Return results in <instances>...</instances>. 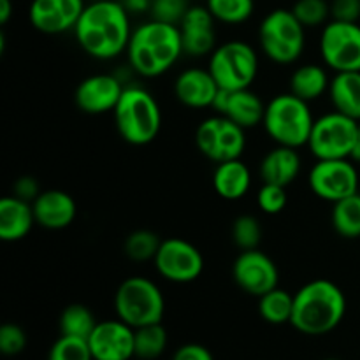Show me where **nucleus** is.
<instances>
[{
    "label": "nucleus",
    "mask_w": 360,
    "mask_h": 360,
    "mask_svg": "<svg viewBox=\"0 0 360 360\" xmlns=\"http://www.w3.org/2000/svg\"><path fill=\"white\" fill-rule=\"evenodd\" d=\"M287 186L273 185V183H264L262 188L257 193V204L260 211L266 214H278L287 206Z\"/></svg>",
    "instance_id": "nucleus-37"
},
{
    "label": "nucleus",
    "mask_w": 360,
    "mask_h": 360,
    "mask_svg": "<svg viewBox=\"0 0 360 360\" xmlns=\"http://www.w3.org/2000/svg\"><path fill=\"white\" fill-rule=\"evenodd\" d=\"M94 313L84 304H70L60 315V334L88 340L97 326Z\"/></svg>",
    "instance_id": "nucleus-30"
},
{
    "label": "nucleus",
    "mask_w": 360,
    "mask_h": 360,
    "mask_svg": "<svg viewBox=\"0 0 360 360\" xmlns=\"http://www.w3.org/2000/svg\"><path fill=\"white\" fill-rule=\"evenodd\" d=\"M207 69L224 90H246L257 79L259 56L248 42L229 41L211 53Z\"/></svg>",
    "instance_id": "nucleus-8"
},
{
    "label": "nucleus",
    "mask_w": 360,
    "mask_h": 360,
    "mask_svg": "<svg viewBox=\"0 0 360 360\" xmlns=\"http://www.w3.org/2000/svg\"><path fill=\"white\" fill-rule=\"evenodd\" d=\"M188 7L186 0H153L150 9L151 20L179 27Z\"/></svg>",
    "instance_id": "nucleus-36"
},
{
    "label": "nucleus",
    "mask_w": 360,
    "mask_h": 360,
    "mask_svg": "<svg viewBox=\"0 0 360 360\" xmlns=\"http://www.w3.org/2000/svg\"><path fill=\"white\" fill-rule=\"evenodd\" d=\"M259 313L262 320L273 326L290 323L294 313V295L276 287L259 297Z\"/></svg>",
    "instance_id": "nucleus-28"
},
{
    "label": "nucleus",
    "mask_w": 360,
    "mask_h": 360,
    "mask_svg": "<svg viewBox=\"0 0 360 360\" xmlns=\"http://www.w3.org/2000/svg\"><path fill=\"white\" fill-rule=\"evenodd\" d=\"M290 94L306 102H313L329 91L330 77L323 65L306 63L295 69L290 76Z\"/></svg>",
    "instance_id": "nucleus-26"
},
{
    "label": "nucleus",
    "mask_w": 360,
    "mask_h": 360,
    "mask_svg": "<svg viewBox=\"0 0 360 360\" xmlns=\"http://www.w3.org/2000/svg\"><path fill=\"white\" fill-rule=\"evenodd\" d=\"M232 278H234L236 285L246 294L260 297L278 287L280 271H278L274 260L264 252L257 248L245 250L234 260Z\"/></svg>",
    "instance_id": "nucleus-14"
},
{
    "label": "nucleus",
    "mask_w": 360,
    "mask_h": 360,
    "mask_svg": "<svg viewBox=\"0 0 360 360\" xmlns=\"http://www.w3.org/2000/svg\"><path fill=\"white\" fill-rule=\"evenodd\" d=\"M350 160L354 162V164H360V141L357 143V146L354 148V151H352Z\"/></svg>",
    "instance_id": "nucleus-44"
},
{
    "label": "nucleus",
    "mask_w": 360,
    "mask_h": 360,
    "mask_svg": "<svg viewBox=\"0 0 360 360\" xmlns=\"http://www.w3.org/2000/svg\"><path fill=\"white\" fill-rule=\"evenodd\" d=\"M155 269L172 283H192L202 274V253L181 238L164 239L153 259Z\"/></svg>",
    "instance_id": "nucleus-12"
},
{
    "label": "nucleus",
    "mask_w": 360,
    "mask_h": 360,
    "mask_svg": "<svg viewBox=\"0 0 360 360\" xmlns=\"http://www.w3.org/2000/svg\"><path fill=\"white\" fill-rule=\"evenodd\" d=\"M359 141H360V125H359Z\"/></svg>",
    "instance_id": "nucleus-45"
},
{
    "label": "nucleus",
    "mask_w": 360,
    "mask_h": 360,
    "mask_svg": "<svg viewBox=\"0 0 360 360\" xmlns=\"http://www.w3.org/2000/svg\"><path fill=\"white\" fill-rule=\"evenodd\" d=\"M330 20L359 23L360 0H330Z\"/></svg>",
    "instance_id": "nucleus-39"
},
{
    "label": "nucleus",
    "mask_w": 360,
    "mask_h": 360,
    "mask_svg": "<svg viewBox=\"0 0 360 360\" xmlns=\"http://www.w3.org/2000/svg\"><path fill=\"white\" fill-rule=\"evenodd\" d=\"M197 150L210 160L220 162L241 158L246 148L245 129L229 120L214 115L202 120L195 130Z\"/></svg>",
    "instance_id": "nucleus-10"
},
{
    "label": "nucleus",
    "mask_w": 360,
    "mask_h": 360,
    "mask_svg": "<svg viewBox=\"0 0 360 360\" xmlns=\"http://www.w3.org/2000/svg\"><path fill=\"white\" fill-rule=\"evenodd\" d=\"M112 115L122 139L134 146H146L153 143L160 132V105L157 98L143 86H125Z\"/></svg>",
    "instance_id": "nucleus-4"
},
{
    "label": "nucleus",
    "mask_w": 360,
    "mask_h": 360,
    "mask_svg": "<svg viewBox=\"0 0 360 360\" xmlns=\"http://www.w3.org/2000/svg\"><path fill=\"white\" fill-rule=\"evenodd\" d=\"M214 18L206 6H190L179 25L183 53L188 56H206L217 49Z\"/></svg>",
    "instance_id": "nucleus-18"
},
{
    "label": "nucleus",
    "mask_w": 360,
    "mask_h": 360,
    "mask_svg": "<svg viewBox=\"0 0 360 360\" xmlns=\"http://www.w3.org/2000/svg\"><path fill=\"white\" fill-rule=\"evenodd\" d=\"M218 90H220V86L214 81L210 69H199V67L183 70L176 77L174 83L176 98L183 105L192 109L211 108Z\"/></svg>",
    "instance_id": "nucleus-19"
},
{
    "label": "nucleus",
    "mask_w": 360,
    "mask_h": 360,
    "mask_svg": "<svg viewBox=\"0 0 360 360\" xmlns=\"http://www.w3.org/2000/svg\"><path fill=\"white\" fill-rule=\"evenodd\" d=\"M264 115H266V104L262 98L255 91L246 88V90L231 91L227 109L221 116H227L229 120L246 130L260 125L264 122Z\"/></svg>",
    "instance_id": "nucleus-24"
},
{
    "label": "nucleus",
    "mask_w": 360,
    "mask_h": 360,
    "mask_svg": "<svg viewBox=\"0 0 360 360\" xmlns=\"http://www.w3.org/2000/svg\"><path fill=\"white\" fill-rule=\"evenodd\" d=\"M313 123L315 118L309 109V102L295 97L290 91L276 95L266 104L262 125L267 136L280 146L295 150L308 146Z\"/></svg>",
    "instance_id": "nucleus-5"
},
{
    "label": "nucleus",
    "mask_w": 360,
    "mask_h": 360,
    "mask_svg": "<svg viewBox=\"0 0 360 360\" xmlns=\"http://www.w3.org/2000/svg\"><path fill=\"white\" fill-rule=\"evenodd\" d=\"M213 186L221 199L239 200L252 186V172L241 158L220 162L213 172Z\"/></svg>",
    "instance_id": "nucleus-23"
},
{
    "label": "nucleus",
    "mask_w": 360,
    "mask_h": 360,
    "mask_svg": "<svg viewBox=\"0 0 360 360\" xmlns=\"http://www.w3.org/2000/svg\"><path fill=\"white\" fill-rule=\"evenodd\" d=\"M48 360H94L88 340L74 336H60L53 343Z\"/></svg>",
    "instance_id": "nucleus-35"
},
{
    "label": "nucleus",
    "mask_w": 360,
    "mask_h": 360,
    "mask_svg": "<svg viewBox=\"0 0 360 360\" xmlns=\"http://www.w3.org/2000/svg\"><path fill=\"white\" fill-rule=\"evenodd\" d=\"M301 157L295 148L280 146L271 150L260 162L259 174L262 183H273V185L288 186L297 179L301 172Z\"/></svg>",
    "instance_id": "nucleus-22"
},
{
    "label": "nucleus",
    "mask_w": 360,
    "mask_h": 360,
    "mask_svg": "<svg viewBox=\"0 0 360 360\" xmlns=\"http://www.w3.org/2000/svg\"><path fill=\"white\" fill-rule=\"evenodd\" d=\"M118 2L129 11V14H141L150 13L153 0H118Z\"/></svg>",
    "instance_id": "nucleus-42"
},
{
    "label": "nucleus",
    "mask_w": 360,
    "mask_h": 360,
    "mask_svg": "<svg viewBox=\"0 0 360 360\" xmlns=\"http://www.w3.org/2000/svg\"><path fill=\"white\" fill-rule=\"evenodd\" d=\"M260 239H262V227L259 220L252 214H241L232 224V241L241 252L245 250L259 248Z\"/></svg>",
    "instance_id": "nucleus-34"
},
{
    "label": "nucleus",
    "mask_w": 360,
    "mask_h": 360,
    "mask_svg": "<svg viewBox=\"0 0 360 360\" xmlns=\"http://www.w3.org/2000/svg\"><path fill=\"white\" fill-rule=\"evenodd\" d=\"M329 97L336 111L360 122V70L336 72L330 79Z\"/></svg>",
    "instance_id": "nucleus-25"
},
{
    "label": "nucleus",
    "mask_w": 360,
    "mask_h": 360,
    "mask_svg": "<svg viewBox=\"0 0 360 360\" xmlns=\"http://www.w3.org/2000/svg\"><path fill=\"white\" fill-rule=\"evenodd\" d=\"M320 55L323 63L334 72L360 70V25L334 20L323 25Z\"/></svg>",
    "instance_id": "nucleus-11"
},
{
    "label": "nucleus",
    "mask_w": 360,
    "mask_h": 360,
    "mask_svg": "<svg viewBox=\"0 0 360 360\" xmlns=\"http://www.w3.org/2000/svg\"><path fill=\"white\" fill-rule=\"evenodd\" d=\"M13 0H0V23L6 25L13 16Z\"/></svg>",
    "instance_id": "nucleus-43"
},
{
    "label": "nucleus",
    "mask_w": 360,
    "mask_h": 360,
    "mask_svg": "<svg viewBox=\"0 0 360 360\" xmlns=\"http://www.w3.org/2000/svg\"><path fill=\"white\" fill-rule=\"evenodd\" d=\"M27 347V334L16 323H4L0 327V352L7 357L21 354Z\"/></svg>",
    "instance_id": "nucleus-38"
},
{
    "label": "nucleus",
    "mask_w": 360,
    "mask_h": 360,
    "mask_svg": "<svg viewBox=\"0 0 360 360\" xmlns=\"http://www.w3.org/2000/svg\"><path fill=\"white\" fill-rule=\"evenodd\" d=\"M94 360H130L136 357L134 329L123 320H104L88 338Z\"/></svg>",
    "instance_id": "nucleus-16"
},
{
    "label": "nucleus",
    "mask_w": 360,
    "mask_h": 360,
    "mask_svg": "<svg viewBox=\"0 0 360 360\" xmlns=\"http://www.w3.org/2000/svg\"><path fill=\"white\" fill-rule=\"evenodd\" d=\"M345 313L343 290L334 281L319 278L295 292L290 326L306 336H323L343 322Z\"/></svg>",
    "instance_id": "nucleus-3"
},
{
    "label": "nucleus",
    "mask_w": 360,
    "mask_h": 360,
    "mask_svg": "<svg viewBox=\"0 0 360 360\" xmlns=\"http://www.w3.org/2000/svg\"><path fill=\"white\" fill-rule=\"evenodd\" d=\"M333 227L341 238L357 239L360 238V193L338 200L330 213Z\"/></svg>",
    "instance_id": "nucleus-27"
},
{
    "label": "nucleus",
    "mask_w": 360,
    "mask_h": 360,
    "mask_svg": "<svg viewBox=\"0 0 360 360\" xmlns=\"http://www.w3.org/2000/svg\"><path fill=\"white\" fill-rule=\"evenodd\" d=\"M160 245L162 241L155 232L148 231V229H137L127 236L123 252L134 262H146V260L155 259Z\"/></svg>",
    "instance_id": "nucleus-32"
},
{
    "label": "nucleus",
    "mask_w": 360,
    "mask_h": 360,
    "mask_svg": "<svg viewBox=\"0 0 360 360\" xmlns=\"http://www.w3.org/2000/svg\"><path fill=\"white\" fill-rule=\"evenodd\" d=\"M84 7V0H32L28 18L32 27L42 34H65L74 30Z\"/></svg>",
    "instance_id": "nucleus-15"
},
{
    "label": "nucleus",
    "mask_w": 360,
    "mask_h": 360,
    "mask_svg": "<svg viewBox=\"0 0 360 360\" xmlns=\"http://www.w3.org/2000/svg\"><path fill=\"white\" fill-rule=\"evenodd\" d=\"M259 44L271 62L290 65L304 51L306 28L292 9H274L260 21Z\"/></svg>",
    "instance_id": "nucleus-6"
},
{
    "label": "nucleus",
    "mask_w": 360,
    "mask_h": 360,
    "mask_svg": "<svg viewBox=\"0 0 360 360\" xmlns=\"http://www.w3.org/2000/svg\"><path fill=\"white\" fill-rule=\"evenodd\" d=\"M35 221L49 231L69 227L77 213L76 200L63 190H44L32 202Z\"/></svg>",
    "instance_id": "nucleus-20"
},
{
    "label": "nucleus",
    "mask_w": 360,
    "mask_h": 360,
    "mask_svg": "<svg viewBox=\"0 0 360 360\" xmlns=\"http://www.w3.org/2000/svg\"><path fill=\"white\" fill-rule=\"evenodd\" d=\"M167 330L162 323H151V326L134 329V350H136L137 359H158L167 348Z\"/></svg>",
    "instance_id": "nucleus-29"
},
{
    "label": "nucleus",
    "mask_w": 360,
    "mask_h": 360,
    "mask_svg": "<svg viewBox=\"0 0 360 360\" xmlns=\"http://www.w3.org/2000/svg\"><path fill=\"white\" fill-rule=\"evenodd\" d=\"M35 221L32 202L7 195L0 200V239L6 243L27 238Z\"/></svg>",
    "instance_id": "nucleus-21"
},
{
    "label": "nucleus",
    "mask_w": 360,
    "mask_h": 360,
    "mask_svg": "<svg viewBox=\"0 0 360 360\" xmlns=\"http://www.w3.org/2000/svg\"><path fill=\"white\" fill-rule=\"evenodd\" d=\"M125 86L112 74L88 76L76 88V105L86 115H104L115 111Z\"/></svg>",
    "instance_id": "nucleus-17"
},
{
    "label": "nucleus",
    "mask_w": 360,
    "mask_h": 360,
    "mask_svg": "<svg viewBox=\"0 0 360 360\" xmlns=\"http://www.w3.org/2000/svg\"><path fill=\"white\" fill-rule=\"evenodd\" d=\"M74 37L91 58H116L127 51L132 37L129 11L118 0H95L86 4L74 27Z\"/></svg>",
    "instance_id": "nucleus-1"
},
{
    "label": "nucleus",
    "mask_w": 360,
    "mask_h": 360,
    "mask_svg": "<svg viewBox=\"0 0 360 360\" xmlns=\"http://www.w3.org/2000/svg\"><path fill=\"white\" fill-rule=\"evenodd\" d=\"M292 13L304 28H316L327 25L330 20V2L327 0H295Z\"/></svg>",
    "instance_id": "nucleus-33"
},
{
    "label": "nucleus",
    "mask_w": 360,
    "mask_h": 360,
    "mask_svg": "<svg viewBox=\"0 0 360 360\" xmlns=\"http://www.w3.org/2000/svg\"><path fill=\"white\" fill-rule=\"evenodd\" d=\"M41 193V186H39V181L32 176H21L14 181L13 185V195L18 197V199H23L27 202H34L35 199Z\"/></svg>",
    "instance_id": "nucleus-40"
},
{
    "label": "nucleus",
    "mask_w": 360,
    "mask_h": 360,
    "mask_svg": "<svg viewBox=\"0 0 360 360\" xmlns=\"http://www.w3.org/2000/svg\"><path fill=\"white\" fill-rule=\"evenodd\" d=\"M326 360H338V359H326Z\"/></svg>",
    "instance_id": "nucleus-46"
},
{
    "label": "nucleus",
    "mask_w": 360,
    "mask_h": 360,
    "mask_svg": "<svg viewBox=\"0 0 360 360\" xmlns=\"http://www.w3.org/2000/svg\"><path fill=\"white\" fill-rule=\"evenodd\" d=\"M309 188L319 199L327 202L350 197L359 192V172L350 158L316 160L309 171Z\"/></svg>",
    "instance_id": "nucleus-13"
},
{
    "label": "nucleus",
    "mask_w": 360,
    "mask_h": 360,
    "mask_svg": "<svg viewBox=\"0 0 360 360\" xmlns=\"http://www.w3.org/2000/svg\"><path fill=\"white\" fill-rule=\"evenodd\" d=\"M213 18L225 25H241L252 18L255 0H206Z\"/></svg>",
    "instance_id": "nucleus-31"
},
{
    "label": "nucleus",
    "mask_w": 360,
    "mask_h": 360,
    "mask_svg": "<svg viewBox=\"0 0 360 360\" xmlns=\"http://www.w3.org/2000/svg\"><path fill=\"white\" fill-rule=\"evenodd\" d=\"M127 58L130 69L143 77H158L167 72L183 53L179 27L162 21H144L132 30Z\"/></svg>",
    "instance_id": "nucleus-2"
},
{
    "label": "nucleus",
    "mask_w": 360,
    "mask_h": 360,
    "mask_svg": "<svg viewBox=\"0 0 360 360\" xmlns=\"http://www.w3.org/2000/svg\"><path fill=\"white\" fill-rule=\"evenodd\" d=\"M172 360H214V357L202 345L186 343L174 352Z\"/></svg>",
    "instance_id": "nucleus-41"
},
{
    "label": "nucleus",
    "mask_w": 360,
    "mask_h": 360,
    "mask_svg": "<svg viewBox=\"0 0 360 360\" xmlns=\"http://www.w3.org/2000/svg\"><path fill=\"white\" fill-rule=\"evenodd\" d=\"M360 122L336 111L320 116L313 123L308 148L316 160L350 158L359 143Z\"/></svg>",
    "instance_id": "nucleus-9"
},
{
    "label": "nucleus",
    "mask_w": 360,
    "mask_h": 360,
    "mask_svg": "<svg viewBox=\"0 0 360 360\" xmlns=\"http://www.w3.org/2000/svg\"><path fill=\"white\" fill-rule=\"evenodd\" d=\"M116 316L132 329L162 323L165 299L155 281L144 276H130L122 281L115 294Z\"/></svg>",
    "instance_id": "nucleus-7"
}]
</instances>
